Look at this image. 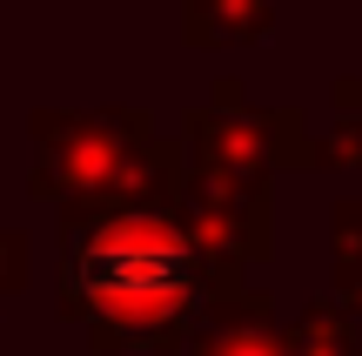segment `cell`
Listing matches in <instances>:
<instances>
[{"label":"cell","instance_id":"cell-1","mask_svg":"<svg viewBox=\"0 0 362 356\" xmlns=\"http://www.w3.org/2000/svg\"><path fill=\"white\" fill-rule=\"evenodd\" d=\"M67 296L107 330H168L194 303V249L161 215H107L67 255Z\"/></svg>","mask_w":362,"mask_h":356},{"label":"cell","instance_id":"cell-2","mask_svg":"<svg viewBox=\"0 0 362 356\" xmlns=\"http://www.w3.org/2000/svg\"><path fill=\"white\" fill-rule=\"evenodd\" d=\"M194 34H262L269 27V0H188Z\"/></svg>","mask_w":362,"mask_h":356}]
</instances>
